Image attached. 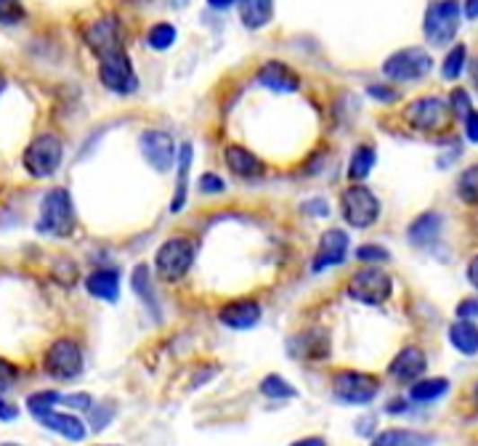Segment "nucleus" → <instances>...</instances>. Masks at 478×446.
Masks as SVG:
<instances>
[{
  "label": "nucleus",
  "instance_id": "15",
  "mask_svg": "<svg viewBox=\"0 0 478 446\" xmlns=\"http://www.w3.org/2000/svg\"><path fill=\"white\" fill-rule=\"evenodd\" d=\"M425 367H428L425 353L420 351L418 345H407V348H402V351L394 356L388 372H391V378L399 380V383H415V380L422 378Z\"/></svg>",
  "mask_w": 478,
  "mask_h": 446
},
{
  "label": "nucleus",
  "instance_id": "17",
  "mask_svg": "<svg viewBox=\"0 0 478 446\" xmlns=\"http://www.w3.org/2000/svg\"><path fill=\"white\" fill-rule=\"evenodd\" d=\"M221 325L232 327V330H252L261 322V303L244 298V300H232L218 311Z\"/></svg>",
  "mask_w": 478,
  "mask_h": 446
},
{
  "label": "nucleus",
  "instance_id": "16",
  "mask_svg": "<svg viewBox=\"0 0 478 446\" xmlns=\"http://www.w3.org/2000/svg\"><path fill=\"white\" fill-rule=\"evenodd\" d=\"M258 83L274 94H296L300 88V77L282 61H266L258 72Z\"/></svg>",
  "mask_w": 478,
  "mask_h": 446
},
{
  "label": "nucleus",
  "instance_id": "23",
  "mask_svg": "<svg viewBox=\"0 0 478 446\" xmlns=\"http://www.w3.org/2000/svg\"><path fill=\"white\" fill-rule=\"evenodd\" d=\"M433 439L420 433V431H404V428H391V431H383L380 436L372 439L369 446H430Z\"/></svg>",
  "mask_w": 478,
  "mask_h": 446
},
{
  "label": "nucleus",
  "instance_id": "3",
  "mask_svg": "<svg viewBox=\"0 0 478 446\" xmlns=\"http://www.w3.org/2000/svg\"><path fill=\"white\" fill-rule=\"evenodd\" d=\"M191 263H194V242L186 236L168 239L155 255V269L165 281H181L189 274Z\"/></svg>",
  "mask_w": 478,
  "mask_h": 446
},
{
  "label": "nucleus",
  "instance_id": "31",
  "mask_svg": "<svg viewBox=\"0 0 478 446\" xmlns=\"http://www.w3.org/2000/svg\"><path fill=\"white\" fill-rule=\"evenodd\" d=\"M261 393L269 396V398H296V396H298V390L293 388L285 378H279V375L263 378V380H261Z\"/></svg>",
  "mask_w": 478,
  "mask_h": 446
},
{
  "label": "nucleus",
  "instance_id": "18",
  "mask_svg": "<svg viewBox=\"0 0 478 446\" xmlns=\"http://www.w3.org/2000/svg\"><path fill=\"white\" fill-rule=\"evenodd\" d=\"M290 353H293L296 359H303V361L327 359V353H330L327 333H322V330H308V333L293 337V340H290Z\"/></svg>",
  "mask_w": 478,
  "mask_h": 446
},
{
  "label": "nucleus",
  "instance_id": "25",
  "mask_svg": "<svg viewBox=\"0 0 478 446\" xmlns=\"http://www.w3.org/2000/svg\"><path fill=\"white\" fill-rule=\"evenodd\" d=\"M130 287H133V292L144 300V306L155 314V317H160V308H157V298H155V292H152V281H149V266L146 263H141V266H136L133 269V277H130Z\"/></svg>",
  "mask_w": 478,
  "mask_h": 446
},
{
  "label": "nucleus",
  "instance_id": "26",
  "mask_svg": "<svg viewBox=\"0 0 478 446\" xmlns=\"http://www.w3.org/2000/svg\"><path fill=\"white\" fill-rule=\"evenodd\" d=\"M438 231H441L438 213H425V216H420L418 221L410 226L407 236L412 239V245H430L438 236Z\"/></svg>",
  "mask_w": 478,
  "mask_h": 446
},
{
  "label": "nucleus",
  "instance_id": "14",
  "mask_svg": "<svg viewBox=\"0 0 478 446\" xmlns=\"http://www.w3.org/2000/svg\"><path fill=\"white\" fill-rule=\"evenodd\" d=\"M349 255V234L343 228H327L319 239V250L314 255V272H324L341 266Z\"/></svg>",
  "mask_w": 478,
  "mask_h": 446
},
{
  "label": "nucleus",
  "instance_id": "45",
  "mask_svg": "<svg viewBox=\"0 0 478 446\" xmlns=\"http://www.w3.org/2000/svg\"><path fill=\"white\" fill-rule=\"evenodd\" d=\"M16 417H19V409H16L13 404H8V401L0 398V420H3V423H11V420H16Z\"/></svg>",
  "mask_w": 478,
  "mask_h": 446
},
{
  "label": "nucleus",
  "instance_id": "39",
  "mask_svg": "<svg viewBox=\"0 0 478 446\" xmlns=\"http://www.w3.org/2000/svg\"><path fill=\"white\" fill-rule=\"evenodd\" d=\"M91 428L93 431H102L104 425H107V420L115 415V409H110V406H96V404H91Z\"/></svg>",
  "mask_w": 478,
  "mask_h": 446
},
{
  "label": "nucleus",
  "instance_id": "38",
  "mask_svg": "<svg viewBox=\"0 0 478 446\" xmlns=\"http://www.w3.org/2000/svg\"><path fill=\"white\" fill-rule=\"evenodd\" d=\"M16 380H19V370L11 364V361H5L3 356H0V393H5V390H11L16 386Z\"/></svg>",
  "mask_w": 478,
  "mask_h": 446
},
{
  "label": "nucleus",
  "instance_id": "7",
  "mask_svg": "<svg viewBox=\"0 0 478 446\" xmlns=\"http://www.w3.org/2000/svg\"><path fill=\"white\" fill-rule=\"evenodd\" d=\"M341 210H343V219H346L349 226L367 228V226H372V223L377 221V216H380V202H377V197H375L367 186L354 183V186H349V189L343 192V197H341Z\"/></svg>",
  "mask_w": 478,
  "mask_h": 446
},
{
  "label": "nucleus",
  "instance_id": "5",
  "mask_svg": "<svg viewBox=\"0 0 478 446\" xmlns=\"http://www.w3.org/2000/svg\"><path fill=\"white\" fill-rule=\"evenodd\" d=\"M404 120L422 133H441L452 125V110L444 99L425 96V99H415L404 110Z\"/></svg>",
  "mask_w": 478,
  "mask_h": 446
},
{
  "label": "nucleus",
  "instance_id": "41",
  "mask_svg": "<svg viewBox=\"0 0 478 446\" xmlns=\"http://www.w3.org/2000/svg\"><path fill=\"white\" fill-rule=\"evenodd\" d=\"M59 401H64V404H69V406H75V409H91V404H93V398H91L88 393H72V396H59Z\"/></svg>",
  "mask_w": 478,
  "mask_h": 446
},
{
  "label": "nucleus",
  "instance_id": "28",
  "mask_svg": "<svg viewBox=\"0 0 478 446\" xmlns=\"http://www.w3.org/2000/svg\"><path fill=\"white\" fill-rule=\"evenodd\" d=\"M447 390H449V383H447L444 378H430V380H420V383H415V386L410 388V398H412V401H420V404H425V401H436V398H441Z\"/></svg>",
  "mask_w": 478,
  "mask_h": 446
},
{
  "label": "nucleus",
  "instance_id": "43",
  "mask_svg": "<svg viewBox=\"0 0 478 446\" xmlns=\"http://www.w3.org/2000/svg\"><path fill=\"white\" fill-rule=\"evenodd\" d=\"M463 120H465V133H468V138H471V141L476 144V141H478V117H476V110L468 112V114L463 117Z\"/></svg>",
  "mask_w": 478,
  "mask_h": 446
},
{
  "label": "nucleus",
  "instance_id": "32",
  "mask_svg": "<svg viewBox=\"0 0 478 446\" xmlns=\"http://www.w3.org/2000/svg\"><path fill=\"white\" fill-rule=\"evenodd\" d=\"M57 404H59V393H57V390H40V393H32V396L27 398V409H30L35 417L51 412Z\"/></svg>",
  "mask_w": 478,
  "mask_h": 446
},
{
  "label": "nucleus",
  "instance_id": "40",
  "mask_svg": "<svg viewBox=\"0 0 478 446\" xmlns=\"http://www.w3.org/2000/svg\"><path fill=\"white\" fill-rule=\"evenodd\" d=\"M199 192L202 194H218V192H224V181L216 173H205L199 178Z\"/></svg>",
  "mask_w": 478,
  "mask_h": 446
},
{
  "label": "nucleus",
  "instance_id": "24",
  "mask_svg": "<svg viewBox=\"0 0 478 446\" xmlns=\"http://www.w3.org/2000/svg\"><path fill=\"white\" fill-rule=\"evenodd\" d=\"M449 343L460 351V353H468L474 356L478 348V333H476V322L471 319H460L449 327Z\"/></svg>",
  "mask_w": 478,
  "mask_h": 446
},
{
  "label": "nucleus",
  "instance_id": "53",
  "mask_svg": "<svg viewBox=\"0 0 478 446\" xmlns=\"http://www.w3.org/2000/svg\"><path fill=\"white\" fill-rule=\"evenodd\" d=\"M0 446H19V444H0Z\"/></svg>",
  "mask_w": 478,
  "mask_h": 446
},
{
  "label": "nucleus",
  "instance_id": "34",
  "mask_svg": "<svg viewBox=\"0 0 478 446\" xmlns=\"http://www.w3.org/2000/svg\"><path fill=\"white\" fill-rule=\"evenodd\" d=\"M24 19V5L22 0H0V24L11 27Z\"/></svg>",
  "mask_w": 478,
  "mask_h": 446
},
{
  "label": "nucleus",
  "instance_id": "33",
  "mask_svg": "<svg viewBox=\"0 0 478 446\" xmlns=\"http://www.w3.org/2000/svg\"><path fill=\"white\" fill-rule=\"evenodd\" d=\"M463 67H465V46H455L444 58V69L441 72H444L447 80H457Z\"/></svg>",
  "mask_w": 478,
  "mask_h": 446
},
{
  "label": "nucleus",
  "instance_id": "9",
  "mask_svg": "<svg viewBox=\"0 0 478 446\" xmlns=\"http://www.w3.org/2000/svg\"><path fill=\"white\" fill-rule=\"evenodd\" d=\"M99 80L107 91L120 94V96H128L138 88V80H136V72H133V64L125 51H115V54H107L99 58Z\"/></svg>",
  "mask_w": 478,
  "mask_h": 446
},
{
  "label": "nucleus",
  "instance_id": "20",
  "mask_svg": "<svg viewBox=\"0 0 478 446\" xmlns=\"http://www.w3.org/2000/svg\"><path fill=\"white\" fill-rule=\"evenodd\" d=\"M85 290H88L93 298H99V300L118 303L120 298L118 272H112V269H99V272L88 274V279H85Z\"/></svg>",
  "mask_w": 478,
  "mask_h": 446
},
{
  "label": "nucleus",
  "instance_id": "22",
  "mask_svg": "<svg viewBox=\"0 0 478 446\" xmlns=\"http://www.w3.org/2000/svg\"><path fill=\"white\" fill-rule=\"evenodd\" d=\"M226 167L235 173V175H242V178H255L263 173V163L244 147H226Z\"/></svg>",
  "mask_w": 478,
  "mask_h": 446
},
{
  "label": "nucleus",
  "instance_id": "50",
  "mask_svg": "<svg viewBox=\"0 0 478 446\" xmlns=\"http://www.w3.org/2000/svg\"><path fill=\"white\" fill-rule=\"evenodd\" d=\"M388 412H404V401H394V404L388 406Z\"/></svg>",
  "mask_w": 478,
  "mask_h": 446
},
{
  "label": "nucleus",
  "instance_id": "52",
  "mask_svg": "<svg viewBox=\"0 0 478 446\" xmlns=\"http://www.w3.org/2000/svg\"><path fill=\"white\" fill-rule=\"evenodd\" d=\"M3 91H5V75L0 72V94H3Z\"/></svg>",
  "mask_w": 478,
  "mask_h": 446
},
{
  "label": "nucleus",
  "instance_id": "19",
  "mask_svg": "<svg viewBox=\"0 0 478 446\" xmlns=\"http://www.w3.org/2000/svg\"><path fill=\"white\" fill-rule=\"evenodd\" d=\"M38 420H40L43 428L59 433L61 439H66V442H83V439H85V425H83L75 415H66V412L51 409V412L40 415Z\"/></svg>",
  "mask_w": 478,
  "mask_h": 446
},
{
  "label": "nucleus",
  "instance_id": "46",
  "mask_svg": "<svg viewBox=\"0 0 478 446\" xmlns=\"http://www.w3.org/2000/svg\"><path fill=\"white\" fill-rule=\"evenodd\" d=\"M303 210H305V213H319V216H327V205H324V202H308V205H303Z\"/></svg>",
  "mask_w": 478,
  "mask_h": 446
},
{
  "label": "nucleus",
  "instance_id": "10",
  "mask_svg": "<svg viewBox=\"0 0 478 446\" xmlns=\"http://www.w3.org/2000/svg\"><path fill=\"white\" fill-rule=\"evenodd\" d=\"M43 367L57 380H75L83 372V351L75 340L61 337L46 351Z\"/></svg>",
  "mask_w": 478,
  "mask_h": 446
},
{
  "label": "nucleus",
  "instance_id": "36",
  "mask_svg": "<svg viewBox=\"0 0 478 446\" xmlns=\"http://www.w3.org/2000/svg\"><path fill=\"white\" fill-rule=\"evenodd\" d=\"M357 258L358 261H364V263H383V261H388L391 255H388V250H385V247H377V245H364V247H358L357 250Z\"/></svg>",
  "mask_w": 478,
  "mask_h": 446
},
{
  "label": "nucleus",
  "instance_id": "13",
  "mask_svg": "<svg viewBox=\"0 0 478 446\" xmlns=\"http://www.w3.org/2000/svg\"><path fill=\"white\" fill-rule=\"evenodd\" d=\"M141 155L157 173H168L176 160V144L165 130H146L141 136Z\"/></svg>",
  "mask_w": 478,
  "mask_h": 446
},
{
  "label": "nucleus",
  "instance_id": "29",
  "mask_svg": "<svg viewBox=\"0 0 478 446\" xmlns=\"http://www.w3.org/2000/svg\"><path fill=\"white\" fill-rule=\"evenodd\" d=\"M191 144H181L179 149V192H176V200H173V205H171V210L173 213H179L181 208H183V200H186V183H189V165H191Z\"/></svg>",
  "mask_w": 478,
  "mask_h": 446
},
{
  "label": "nucleus",
  "instance_id": "12",
  "mask_svg": "<svg viewBox=\"0 0 478 446\" xmlns=\"http://www.w3.org/2000/svg\"><path fill=\"white\" fill-rule=\"evenodd\" d=\"M85 43L93 54L107 56L122 51V43H125V35H122V24L115 13H107L102 19H96L88 30H85Z\"/></svg>",
  "mask_w": 478,
  "mask_h": 446
},
{
  "label": "nucleus",
  "instance_id": "35",
  "mask_svg": "<svg viewBox=\"0 0 478 446\" xmlns=\"http://www.w3.org/2000/svg\"><path fill=\"white\" fill-rule=\"evenodd\" d=\"M476 181H478V167H468L463 175H460V197L471 205V202H476V192H478V186H476Z\"/></svg>",
  "mask_w": 478,
  "mask_h": 446
},
{
  "label": "nucleus",
  "instance_id": "27",
  "mask_svg": "<svg viewBox=\"0 0 478 446\" xmlns=\"http://www.w3.org/2000/svg\"><path fill=\"white\" fill-rule=\"evenodd\" d=\"M375 160H377V155H375V147H367V144H361L357 152H354L351 163H349V178H351L354 183H361V181H364V178L372 173Z\"/></svg>",
  "mask_w": 478,
  "mask_h": 446
},
{
  "label": "nucleus",
  "instance_id": "1",
  "mask_svg": "<svg viewBox=\"0 0 478 446\" xmlns=\"http://www.w3.org/2000/svg\"><path fill=\"white\" fill-rule=\"evenodd\" d=\"M75 205L66 189H51L40 202L38 231L49 236H69L75 231Z\"/></svg>",
  "mask_w": 478,
  "mask_h": 446
},
{
  "label": "nucleus",
  "instance_id": "11",
  "mask_svg": "<svg viewBox=\"0 0 478 446\" xmlns=\"http://www.w3.org/2000/svg\"><path fill=\"white\" fill-rule=\"evenodd\" d=\"M332 390H335L338 401L364 406L377 396L380 383L375 375H367V372H338L332 380Z\"/></svg>",
  "mask_w": 478,
  "mask_h": 446
},
{
  "label": "nucleus",
  "instance_id": "21",
  "mask_svg": "<svg viewBox=\"0 0 478 446\" xmlns=\"http://www.w3.org/2000/svg\"><path fill=\"white\" fill-rule=\"evenodd\" d=\"M239 19L247 30H261L274 16V0H237Z\"/></svg>",
  "mask_w": 478,
  "mask_h": 446
},
{
  "label": "nucleus",
  "instance_id": "42",
  "mask_svg": "<svg viewBox=\"0 0 478 446\" xmlns=\"http://www.w3.org/2000/svg\"><path fill=\"white\" fill-rule=\"evenodd\" d=\"M367 91H369V96H372V99H377V102H388V104H391V102H396V99H399V94H396L394 88H383V85H369Z\"/></svg>",
  "mask_w": 478,
  "mask_h": 446
},
{
  "label": "nucleus",
  "instance_id": "2",
  "mask_svg": "<svg viewBox=\"0 0 478 446\" xmlns=\"http://www.w3.org/2000/svg\"><path fill=\"white\" fill-rule=\"evenodd\" d=\"M460 3L457 0H433L425 11V38L430 46H449L460 30Z\"/></svg>",
  "mask_w": 478,
  "mask_h": 446
},
{
  "label": "nucleus",
  "instance_id": "30",
  "mask_svg": "<svg viewBox=\"0 0 478 446\" xmlns=\"http://www.w3.org/2000/svg\"><path fill=\"white\" fill-rule=\"evenodd\" d=\"M146 40H149V46H152L155 51H168V49L176 43V27L168 24V22H160V24H155V27L149 30Z\"/></svg>",
  "mask_w": 478,
  "mask_h": 446
},
{
  "label": "nucleus",
  "instance_id": "4",
  "mask_svg": "<svg viewBox=\"0 0 478 446\" xmlns=\"http://www.w3.org/2000/svg\"><path fill=\"white\" fill-rule=\"evenodd\" d=\"M61 157H64V147H61L59 138L51 133H43L24 149L22 163L32 178H49L59 170Z\"/></svg>",
  "mask_w": 478,
  "mask_h": 446
},
{
  "label": "nucleus",
  "instance_id": "8",
  "mask_svg": "<svg viewBox=\"0 0 478 446\" xmlns=\"http://www.w3.org/2000/svg\"><path fill=\"white\" fill-rule=\"evenodd\" d=\"M433 69V58L425 49H402L394 56L385 58L383 72L388 80L396 83H410V80H420Z\"/></svg>",
  "mask_w": 478,
  "mask_h": 446
},
{
  "label": "nucleus",
  "instance_id": "6",
  "mask_svg": "<svg viewBox=\"0 0 478 446\" xmlns=\"http://www.w3.org/2000/svg\"><path fill=\"white\" fill-rule=\"evenodd\" d=\"M394 292V281L385 272L380 269H358L357 274L349 281V298H354L357 303L364 306H383Z\"/></svg>",
  "mask_w": 478,
  "mask_h": 446
},
{
  "label": "nucleus",
  "instance_id": "51",
  "mask_svg": "<svg viewBox=\"0 0 478 446\" xmlns=\"http://www.w3.org/2000/svg\"><path fill=\"white\" fill-rule=\"evenodd\" d=\"M468 279H471V284H476V261L468 266Z\"/></svg>",
  "mask_w": 478,
  "mask_h": 446
},
{
  "label": "nucleus",
  "instance_id": "37",
  "mask_svg": "<svg viewBox=\"0 0 478 446\" xmlns=\"http://www.w3.org/2000/svg\"><path fill=\"white\" fill-rule=\"evenodd\" d=\"M449 110H452V117H465L468 112L474 110V104H471V99H468V94L463 91V88H457V91H452V102H449Z\"/></svg>",
  "mask_w": 478,
  "mask_h": 446
},
{
  "label": "nucleus",
  "instance_id": "47",
  "mask_svg": "<svg viewBox=\"0 0 478 446\" xmlns=\"http://www.w3.org/2000/svg\"><path fill=\"white\" fill-rule=\"evenodd\" d=\"M465 16L476 22V16H478V0H465Z\"/></svg>",
  "mask_w": 478,
  "mask_h": 446
},
{
  "label": "nucleus",
  "instance_id": "48",
  "mask_svg": "<svg viewBox=\"0 0 478 446\" xmlns=\"http://www.w3.org/2000/svg\"><path fill=\"white\" fill-rule=\"evenodd\" d=\"M290 446H327L324 444V439H316V436H311V439H300L296 444Z\"/></svg>",
  "mask_w": 478,
  "mask_h": 446
},
{
  "label": "nucleus",
  "instance_id": "49",
  "mask_svg": "<svg viewBox=\"0 0 478 446\" xmlns=\"http://www.w3.org/2000/svg\"><path fill=\"white\" fill-rule=\"evenodd\" d=\"M235 3H237V0H208L210 8H221V11H224V8H232Z\"/></svg>",
  "mask_w": 478,
  "mask_h": 446
},
{
  "label": "nucleus",
  "instance_id": "44",
  "mask_svg": "<svg viewBox=\"0 0 478 446\" xmlns=\"http://www.w3.org/2000/svg\"><path fill=\"white\" fill-rule=\"evenodd\" d=\"M476 311H478L476 300H463V306L457 308V317H460V319H474V322H476Z\"/></svg>",
  "mask_w": 478,
  "mask_h": 446
}]
</instances>
